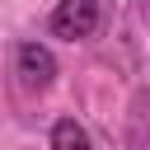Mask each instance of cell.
<instances>
[{
  "label": "cell",
  "instance_id": "1",
  "mask_svg": "<svg viewBox=\"0 0 150 150\" xmlns=\"http://www.w3.org/2000/svg\"><path fill=\"white\" fill-rule=\"evenodd\" d=\"M98 28V0H61L52 14V33L56 38H89Z\"/></svg>",
  "mask_w": 150,
  "mask_h": 150
},
{
  "label": "cell",
  "instance_id": "3",
  "mask_svg": "<svg viewBox=\"0 0 150 150\" xmlns=\"http://www.w3.org/2000/svg\"><path fill=\"white\" fill-rule=\"evenodd\" d=\"M52 150H94V145H89V131L75 117H61L52 127Z\"/></svg>",
  "mask_w": 150,
  "mask_h": 150
},
{
  "label": "cell",
  "instance_id": "2",
  "mask_svg": "<svg viewBox=\"0 0 150 150\" xmlns=\"http://www.w3.org/2000/svg\"><path fill=\"white\" fill-rule=\"evenodd\" d=\"M14 61H19V80H23V89H47V84L56 80V61H52V52L38 47V42H23Z\"/></svg>",
  "mask_w": 150,
  "mask_h": 150
}]
</instances>
